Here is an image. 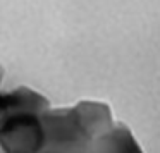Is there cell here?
Here are the masks:
<instances>
[{"mask_svg": "<svg viewBox=\"0 0 160 153\" xmlns=\"http://www.w3.org/2000/svg\"><path fill=\"white\" fill-rule=\"evenodd\" d=\"M4 74H5V71H4V67L0 66V83H2V79H4Z\"/></svg>", "mask_w": 160, "mask_h": 153, "instance_id": "4", "label": "cell"}, {"mask_svg": "<svg viewBox=\"0 0 160 153\" xmlns=\"http://www.w3.org/2000/svg\"><path fill=\"white\" fill-rule=\"evenodd\" d=\"M86 153H143V150L128 126L119 122L98 136Z\"/></svg>", "mask_w": 160, "mask_h": 153, "instance_id": "2", "label": "cell"}, {"mask_svg": "<svg viewBox=\"0 0 160 153\" xmlns=\"http://www.w3.org/2000/svg\"><path fill=\"white\" fill-rule=\"evenodd\" d=\"M43 112H14L0 121V148L4 153H38L45 146Z\"/></svg>", "mask_w": 160, "mask_h": 153, "instance_id": "1", "label": "cell"}, {"mask_svg": "<svg viewBox=\"0 0 160 153\" xmlns=\"http://www.w3.org/2000/svg\"><path fill=\"white\" fill-rule=\"evenodd\" d=\"M47 108H50L48 100L26 86L0 91V121L14 112H45Z\"/></svg>", "mask_w": 160, "mask_h": 153, "instance_id": "3", "label": "cell"}]
</instances>
